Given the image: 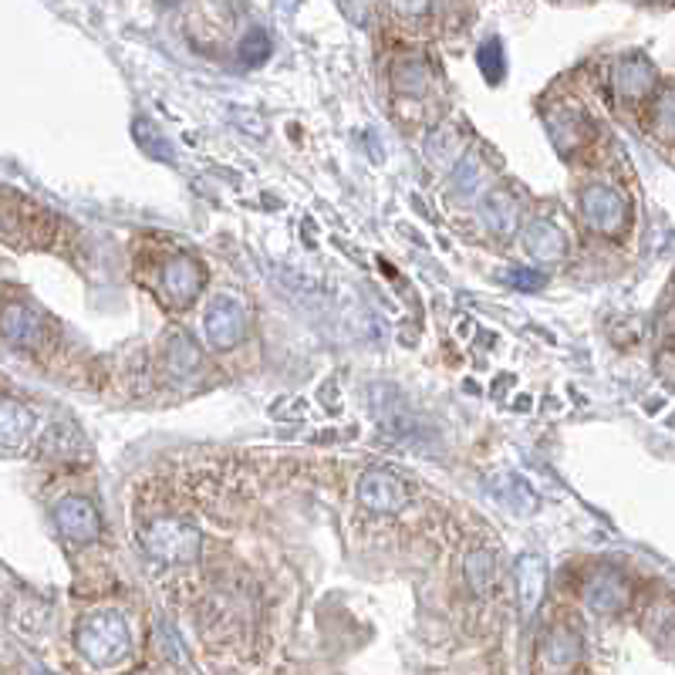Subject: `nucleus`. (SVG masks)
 Wrapping results in <instances>:
<instances>
[{
  "label": "nucleus",
  "mask_w": 675,
  "mask_h": 675,
  "mask_svg": "<svg viewBox=\"0 0 675 675\" xmlns=\"http://www.w3.org/2000/svg\"><path fill=\"white\" fill-rule=\"evenodd\" d=\"M631 598L628 581L612 571V567H598V571L584 581V605L598 615H618Z\"/></svg>",
  "instance_id": "nucleus-8"
},
{
  "label": "nucleus",
  "mask_w": 675,
  "mask_h": 675,
  "mask_svg": "<svg viewBox=\"0 0 675 675\" xmlns=\"http://www.w3.org/2000/svg\"><path fill=\"white\" fill-rule=\"evenodd\" d=\"M34 430V412L14 399H4L0 409V436H4V449H17Z\"/></svg>",
  "instance_id": "nucleus-15"
},
{
  "label": "nucleus",
  "mask_w": 675,
  "mask_h": 675,
  "mask_svg": "<svg viewBox=\"0 0 675 675\" xmlns=\"http://www.w3.org/2000/svg\"><path fill=\"white\" fill-rule=\"evenodd\" d=\"M463 575H467V584L473 594H486L493 588V578H496V561L486 547H477L467 554V564H463Z\"/></svg>",
  "instance_id": "nucleus-19"
},
{
  "label": "nucleus",
  "mask_w": 675,
  "mask_h": 675,
  "mask_svg": "<svg viewBox=\"0 0 675 675\" xmlns=\"http://www.w3.org/2000/svg\"><path fill=\"white\" fill-rule=\"evenodd\" d=\"M75 646L85 662L95 668H112L132 652V635L122 615L116 612H95L88 615L79 631H75Z\"/></svg>",
  "instance_id": "nucleus-1"
},
{
  "label": "nucleus",
  "mask_w": 675,
  "mask_h": 675,
  "mask_svg": "<svg viewBox=\"0 0 675 675\" xmlns=\"http://www.w3.org/2000/svg\"><path fill=\"white\" fill-rule=\"evenodd\" d=\"M581 213L594 233L618 237L628 224V203L608 186H588L581 193Z\"/></svg>",
  "instance_id": "nucleus-3"
},
{
  "label": "nucleus",
  "mask_w": 675,
  "mask_h": 675,
  "mask_svg": "<svg viewBox=\"0 0 675 675\" xmlns=\"http://www.w3.org/2000/svg\"><path fill=\"white\" fill-rule=\"evenodd\" d=\"M480 213H483V224H486L493 233L510 237V233L517 230V224H520V200H517L510 190H493V193L483 200Z\"/></svg>",
  "instance_id": "nucleus-14"
},
{
  "label": "nucleus",
  "mask_w": 675,
  "mask_h": 675,
  "mask_svg": "<svg viewBox=\"0 0 675 675\" xmlns=\"http://www.w3.org/2000/svg\"><path fill=\"white\" fill-rule=\"evenodd\" d=\"M612 88L625 98V101H642L655 92V68L649 58L642 55H628L622 61H615L612 68Z\"/></svg>",
  "instance_id": "nucleus-10"
},
{
  "label": "nucleus",
  "mask_w": 675,
  "mask_h": 675,
  "mask_svg": "<svg viewBox=\"0 0 675 675\" xmlns=\"http://www.w3.org/2000/svg\"><path fill=\"white\" fill-rule=\"evenodd\" d=\"M504 280L510 284V288H520V291H541L544 284H547V277H544V274H538V270H523V267L507 270V274H504Z\"/></svg>",
  "instance_id": "nucleus-24"
},
{
  "label": "nucleus",
  "mask_w": 675,
  "mask_h": 675,
  "mask_svg": "<svg viewBox=\"0 0 675 675\" xmlns=\"http://www.w3.org/2000/svg\"><path fill=\"white\" fill-rule=\"evenodd\" d=\"M267 58H270V34L264 27H251V31L243 34V41H240V61L257 68Z\"/></svg>",
  "instance_id": "nucleus-22"
},
{
  "label": "nucleus",
  "mask_w": 675,
  "mask_h": 675,
  "mask_svg": "<svg viewBox=\"0 0 675 675\" xmlns=\"http://www.w3.org/2000/svg\"><path fill=\"white\" fill-rule=\"evenodd\" d=\"M359 501L365 510H375V514H399L409 504V490L396 473L369 470L359 480Z\"/></svg>",
  "instance_id": "nucleus-4"
},
{
  "label": "nucleus",
  "mask_w": 675,
  "mask_h": 675,
  "mask_svg": "<svg viewBox=\"0 0 675 675\" xmlns=\"http://www.w3.org/2000/svg\"><path fill=\"white\" fill-rule=\"evenodd\" d=\"M649 129L662 142H675V85L662 88L649 109Z\"/></svg>",
  "instance_id": "nucleus-17"
},
{
  "label": "nucleus",
  "mask_w": 675,
  "mask_h": 675,
  "mask_svg": "<svg viewBox=\"0 0 675 675\" xmlns=\"http://www.w3.org/2000/svg\"><path fill=\"white\" fill-rule=\"evenodd\" d=\"M433 75H430V64L419 61V58H409V61H399L396 64V85L402 95H422L430 88Z\"/></svg>",
  "instance_id": "nucleus-21"
},
{
  "label": "nucleus",
  "mask_w": 675,
  "mask_h": 675,
  "mask_svg": "<svg viewBox=\"0 0 675 675\" xmlns=\"http://www.w3.org/2000/svg\"><path fill=\"white\" fill-rule=\"evenodd\" d=\"M477 61H480V71H483V79H486L490 85H501V82H504L507 61H504V45H501V41H496V38L486 41V45L480 48Z\"/></svg>",
  "instance_id": "nucleus-23"
},
{
  "label": "nucleus",
  "mask_w": 675,
  "mask_h": 675,
  "mask_svg": "<svg viewBox=\"0 0 675 675\" xmlns=\"http://www.w3.org/2000/svg\"><path fill=\"white\" fill-rule=\"evenodd\" d=\"M544 129L554 138L557 153H564V156H575L578 149L588 146V138H591L588 119L578 109H571V105H551V109L544 112Z\"/></svg>",
  "instance_id": "nucleus-6"
},
{
  "label": "nucleus",
  "mask_w": 675,
  "mask_h": 675,
  "mask_svg": "<svg viewBox=\"0 0 675 675\" xmlns=\"http://www.w3.org/2000/svg\"><path fill=\"white\" fill-rule=\"evenodd\" d=\"M547 588V571H544V557L541 554H520L517 561V594H520V608L523 618H534V612L544 601Z\"/></svg>",
  "instance_id": "nucleus-12"
},
{
  "label": "nucleus",
  "mask_w": 675,
  "mask_h": 675,
  "mask_svg": "<svg viewBox=\"0 0 675 675\" xmlns=\"http://www.w3.org/2000/svg\"><path fill=\"white\" fill-rule=\"evenodd\" d=\"M200 530L176 517H156L142 527V547L159 564H193L200 557Z\"/></svg>",
  "instance_id": "nucleus-2"
},
{
  "label": "nucleus",
  "mask_w": 675,
  "mask_h": 675,
  "mask_svg": "<svg viewBox=\"0 0 675 675\" xmlns=\"http://www.w3.org/2000/svg\"><path fill=\"white\" fill-rule=\"evenodd\" d=\"M55 523L71 544H92L101 534L98 510L85 501V496H64V501H58Z\"/></svg>",
  "instance_id": "nucleus-5"
},
{
  "label": "nucleus",
  "mask_w": 675,
  "mask_h": 675,
  "mask_svg": "<svg viewBox=\"0 0 675 675\" xmlns=\"http://www.w3.org/2000/svg\"><path fill=\"white\" fill-rule=\"evenodd\" d=\"M523 246L527 254L541 261V264H557L567 254V237L561 227H554L551 220H530L523 227Z\"/></svg>",
  "instance_id": "nucleus-13"
},
{
  "label": "nucleus",
  "mask_w": 675,
  "mask_h": 675,
  "mask_svg": "<svg viewBox=\"0 0 675 675\" xmlns=\"http://www.w3.org/2000/svg\"><path fill=\"white\" fill-rule=\"evenodd\" d=\"M203 267L186 254H176L162 264V294L169 304H190L203 291Z\"/></svg>",
  "instance_id": "nucleus-9"
},
{
  "label": "nucleus",
  "mask_w": 675,
  "mask_h": 675,
  "mask_svg": "<svg viewBox=\"0 0 675 675\" xmlns=\"http://www.w3.org/2000/svg\"><path fill=\"white\" fill-rule=\"evenodd\" d=\"M203 328H206V341L213 348L227 351V348L240 345V338L246 332V314L233 298H217L203 317Z\"/></svg>",
  "instance_id": "nucleus-7"
},
{
  "label": "nucleus",
  "mask_w": 675,
  "mask_h": 675,
  "mask_svg": "<svg viewBox=\"0 0 675 675\" xmlns=\"http://www.w3.org/2000/svg\"><path fill=\"white\" fill-rule=\"evenodd\" d=\"M581 652H584L581 635L567 625H554L541 642V668L544 672H567V668H575Z\"/></svg>",
  "instance_id": "nucleus-11"
},
{
  "label": "nucleus",
  "mask_w": 675,
  "mask_h": 675,
  "mask_svg": "<svg viewBox=\"0 0 675 675\" xmlns=\"http://www.w3.org/2000/svg\"><path fill=\"white\" fill-rule=\"evenodd\" d=\"M385 4L402 17H422L430 11V0H385Z\"/></svg>",
  "instance_id": "nucleus-26"
},
{
  "label": "nucleus",
  "mask_w": 675,
  "mask_h": 675,
  "mask_svg": "<svg viewBox=\"0 0 675 675\" xmlns=\"http://www.w3.org/2000/svg\"><path fill=\"white\" fill-rule=\"evenodd\" d=\"M166 369L172 375H190L200 369V348L190 335H172L169 345H166Z\"/></svg>",
  "instance_id": "nucleus-18"
},
{
  "label": "nucleus",
  "mask_w": 675,
  "mask_h": 675,
  "mask_svg": "<svg viewBox=\"0 0 675 675\" xmlns=\"http://www.w3.org/2000/svg\"><path fill=\"white\" fill-rule=\"evenodd\" d=\"M477 180H480V166H477V159H467L463 166L456 169V176H453V190L459 196H470L477 190Z\"/></svg>",
  "instance_id": "nucleus-25"
},
{
  "label": "nucleus",
  "mask_w": 675,
  "mask_h": 675,
  "mask_svg": "<svg viewBox=\"0 0 675 675\" xmlns=\"http://www.w3.org/2000/svg\"><path fill=\"white\" fill-rule=\"evenodd\" d=\"M132 138H135V146L146 153V156L162 159V162H176L172 146H169L166 135H162L149 119H135V122H132Z\"/></svg>",
  "instance_id": "nucleus-20"
},
{
  "label": "nucleus",
  "mask_w": 675,
  "mask_h": 675,
  "mask_svg": "<svg viewBox=\"0 0 675 675\" xmlns=\"http://www.w3.org/2000/svg\"><path fill=\"white\" fill-rule=\"evenodd\" d=\"M4 338L17 348H31L41 338V322L24 304H8L4 308Z\"/></svg>",
  "instance_id": "nucleus-16"
}]
</instances>
